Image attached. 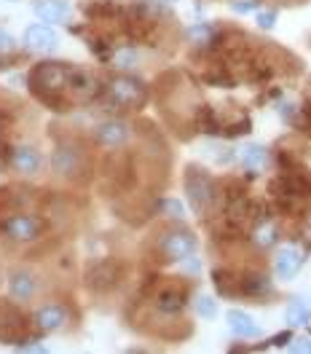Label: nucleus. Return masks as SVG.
<instances>
[{"mask_svg":"<svg viewBox=\"0 0 311 354\" xmlns=\"http://www.w3.org/2000/svg\"><path fill=\"white\" fill-rule=\"evenodd\" d=\"M32 11L38 17V22L44 24H59L70 17V3L67 0H35Z\"/></svg>","mask_w":311,"mask_h":354,"instance_id":"nucleus-12","label":"nucleus"},{"mask_svg":"<svg viewBox=\"0 0 311 354\" xmlns=\"http://www.w3.org/2000/svg\"><path fill=\"white\" fill-rule=\"evenodd\" d=\"M301 268H303V252H301L298 247H282V250L276 252V258H274V274H276L282 282L298 277Z\"/></svg>","mask_w":311,"mask_h":354,"instance_id":"nucleus-10","label":"nucleus"},{"mask_svg":"<svg viewBox=\"0 0 311 354\" xmlns=\"http://www.w3.org/2000/svg\"><path fill=\"white\" fill-rule=\"evenodd\" d=\"M164 209H167V215L175 218V221H182V218H185V209H182V204H180L178 199H167L164 201Z\"/></svg>","mask_w":311,"mask_h":354,"instance_id":"nucleus-24","label":"nucleus"},{"mask_svg":"<svg viewBox=\"0 0 311 354\" xmlns=\"http://www.w3.org/2000/svg\"><path fill=\"white\" fill-rule=\"evenodd\" d=\"M91 137H94V142L100 148L115 151V148H124L132 140V127L126 121H121V118H105L91 129Z\"/></svg>","mask_w":311,"mask_h":354,"instance_id":"nucleus-5","label":"nucleus"},{"mask_svg":"<svg viewBox=\"0 0 311 354\" xmlns=\"http://www.w3.org/2000/svg\"><path fill=\"white\" fill-rule=\"evenodd\" d=\"M158 252L164 258V263H182L188 261L191 255H196V247H199V239L194 231L182 228V225H175V228H167L161 236H158Z\"/></svg>","mask_w":311,"mask_h":354,"instance_id":"nucleus-3","label":"nucleus"},{"mask_svg":"<svg viewBox=\"0 0 311 354\" xmlns=\"http://www.w3.org/2000/svg\"><path fill=\"white\" fill-rule=\"evenodd\" d=\"M290 341H292V335H290L288 330H285V333H276V335L271 338V346H288Z\"/></svg>","mask_w":311,"mask_h":354,"instance_id":"nucleus-28","label":"nucleus"},{"mask_svg":"<svg viewBox=\"0 0 311 354\" xmlns=\"http://www.w3.org/2000/svg\"><path fill=\"white\" fill-rule=\"evenodd\" d=\"M113 282H115V271H113L111 263H97L91 268L89 274V285L94 290H105V288H113Z\"/></svg>","mask_w":311,"mask_h":354,"instance_id":"nucleus-20","label":"nucleus"},{"mask_svg":"<svg viewBox=\"0 0 311 354\" xmlns=\"http://www.w3.org/2000/svg\"><path fill=\"white\" fill-rule=\"evenodd\" d=\"M84 167V151L75 142H59L51 153V172L62 180H73Z\"/></svg>","mask_w":311,"mask_h":354,"instance_id":"nucleus-6","label":"nucleus"},{"mask_svg":"<svg viewBox=\"0 0 311 354\" xmlns=\"http://www.w3.org/2000/svg\"><path fill=\"white\" fill-rule=\"evenodd\" d=\"M0 231H3L11 242L30 244L44 234V223L38 221L35 215H30V212H14V215H8L6 221L0 223Z\"/></svg>","mask_w":311,"mask_h":354,"instance_id":"nucleus-4","label":"nucleus"},{"mask_svg":"<svg viewBox=\"0 0 311 354\" xmlns=\"http://www.w3.org/2000/svg\"><path fill=\"white\" fill-rule=\"evenodd\" d=\"M8 161H11V169L17 172V175H24V177H35L41 169H44V156L41 151L35 148V145H17L11 156H8Z\"/></svg>","mask_w":311,"mask_h":354,"instance_id":"nucleus-8","label":"nucleus"},{"mask_svg":"<svg viewBox=\"0 0 311 354\" xmlns=\"http://www.w3.org/2000/svg\"><path fill=\"white\" fill-rule=\"evenodd\" d=\"M108 100H111L115 108H124V111H137V108H142L145 102H148V86L140 81V78H134L129 73H124V75H113L111 81H108Z\"/></svg>","mask_w":311,"mask_h":354,"instance_id":"nucleus-2","label":"nucleus"},{"mask_svg":"<svg viewBox=\"0 0 311 354\" xmlns=\"http://www.w3.org/2000/svg\"><path fill=\"white\" fill-rule=\"evenodd\" d=\"M22 354H51V352H48L46 346H41V344H32V346H27Z\"/></svg>","mask_w":311,"mask_h":354,"instance_id":"nucleus-29","label":"nucleus"},{"mask_svg":"<svg viewBox=\"0 0 311 354\" xmlns=\"http://www.w3.org/2000/svg\"><path fill=\"white\" fill-rule=\"evenodd\" d=\"M67 322V309L62 304H44L41 309L35 311V325H38V330H59V328H65Z\"/></svg>","mask_w":311,"mask_h":354,"instance_id":"nucleus-13","label":"nucleus"},{"mask_svg":"<svg viewBox=\"0 0 311 354\" xmlns=\"http://www.w3.org/2000/svg\"><path fill=\"white\" fill-rule=\"evenodd\" d=\"M228 354H249V349H245V346H242V349H231Z\"/></svg>","mask_w":311,"mask_h":354,"instance_id":"nucleus-30","label":"nucleus"},{"mask_svg":"<svg viewBox=\"0 0 311 354\" xmlns=\"http://www.w3.org/2000/svg\"><path fill=\"white\" fill-rule=\"evenodd\" d=\"M22 44L27 46L30 51H54V48L59 46V35H57V30H54L51 24L35 22L24 30Z\"/></svg>","mask_w":311,"mask_h":354,"instance_id":"nucleus-9","label":"nucleus"},{"mask_svg":"<svg viewBox=\"0 0 311 354\" xmlns=\"http://www.w3.org/2000/svg\"><path fill=\"white\" fill-rule=\"evenodd\" d=\"M225 319H228V328L231 333L236 335V338H258L261 335V325L242 309H231L225 314Z\"/></svg>","mask_w":311,"mask_h":354,"instance_id":"nucleus-14","label":"nucleus"},{"mask_svg":"<svg viewBox=\"0 0 311 354\" xmlns=\"http://www.w3.org/2000/svg\"><path fill=\"white\" fill-rule=\"evenodd\" d=\"M239 292L242 295H252V298H261L271 292V282H268L266 274H258V271H249L239 279Z\"/></svg>","mask_w":311,"mask_h":354,"instance_id":"nucleus-17","label":"nucleus"},{"mask_svg":"<svg viewBox=\"0 0 311 354\" xmlns=\"http://www.w3.org/2000/svg\"><path fill=\"white\" fill-rule=\"evenodd\" d=\"M158 3H167V6H172V3H178V0H158Z\"/></svg>","mask_w":311,"mask_h":354,"instance_id":"nucleus-31","label":"nucleus"},{"mask_svg":"<svg viewBox=\"0 0 311 354\" xmlns=\"http://www.w3.org/2000/svg\"><path fill=\"white\" fill-rule=\"evenodd\" d=\"M32 81H41V88L59 91L67 86V67L65 65H38Z\"/></svg>","mask_w":311,"mask_h":354,"instance_id":"nucleus-15","label":"nucleus"},{"mask_svg":"<svg viewBox=\"0 0 311 354\" xmlns=\"http://www.w3.org/2000/svg\"><path fill=\"white\" fill-rule=\"evenodd\" d=\"M8 295L17 304H30L38 295V277L30 268H24V266L14 268L8 274Z\"/></svg>","mask_w":311,"mask_h":354,"instance_id":"nucleus-7","label":"nucleus"},{"mask_svg":"<svg viewBox=\"0 0 311 354\" xmlns=\"http://www.w3.org/2000/svg\"><path fill=\"white\" fill-rule=\"evenodd\" d=\"M185 196H188V204L196 215H207L215 207V199H218L215 180L201 167H188L185 169Z\"/></svg>","mask_w":311,"mask_h":354,"instance_id":"nucleus-1","label":"nucleus"},{"mask_svg":"<svg viewBox=\"0 0 311 354\" xmlns=\"http://www.w3.org/2000/svg\"><path fill=\"white\" fill-rule=\"evenodd\" d=\"M285 322H288L290 328H306L311 322V309L309 304H303V301H290L288 309H285Z\"/></svg>","mask_w":311,"mask_h":354,"instance_id":"nucleus-18","label":"nucleus"},{"mask_svg":"<svg viewBox=\"0 0 311 354\" xmlns=\"http://www.w3.org/2000/svg\"><path fill=\"white\" fill-rule=\"evenodd\" d=\"M137 65H140V54H137V48H132V46H121V48H115V54H113V67H115V70L129 73V70H134Z\"/></svg>","mask_w":311,"mask_h":354,"instance_id":"nucleus-21","label":"nucleus"},{"mask_svg":"<svg viewBox=\"0 0 311 354\" xmlns=\"http://www.w3.org/2000/svg\"><path fill=\"white\" fill-rule=\"evenodd\" d=\"M14 51H17V38H14L8 30H0V54L8 57V54H14Z\"/></svg>","mask_w":311,"mask_h":354,"instance_id":"nucleus-23","label":"nucleus"},{"mask_svg":"<svg viewBox=\"0 0 311 354\" xmlns=\"http://www.w3.org/2000/svg\"><path fill=\"white\" fill-rule=\"evenodd\" d=\"M236 158H239L242 169H247V172H252V175H255V172H261V169L266 167L268 151L263 148V145H258V142H247V145L239 148Z\"/></svg>","mask_w":311,"mask_h":354,"instance_id":"nucleus-16","label":"nucleus"},{"mask_svg":"<svg viewBox=\"0 0 311 354\" xmlns=\"http://www.w3.org/2000/svg\"><path fill=\"white\" fill-rule=\"evenodd\" d=\"M276 22V11L274 8H268V11H258V24L263 27V30H271Z\"/></svg>","mask_w":311,"mask_h":354,"instance_id":"nucleus-26","label":"nucleus"},{"mask_svg":"<svg viewBox=\"0 0 311 354\" xmlns=\"http://www.w3.org/2000/svg\"><path fill=\"white\" fill-rule=\"evenodd\" d=\"M276 239H279V228L271 221H263L255 228V234H252V242H255V247H261V250H271L276 244Z\"/></svg>","mask_w":311,"mask_h":354,"instance_id":"nucleus-19","label":"nucleus"},{"mask_svg":"<svg viewBox=\"0 0 311 354\" xmlns=\"http://www.w3.org/2000/svg\"><path fill=\"white\" fill-rule=\"evenodd\" d=\"M290 354H311V338H292Z\"/></svg>","mask_w":311,"mask_h":354,"instance_id":"nucleus-25","label":"nucleus"},{"mask_svg":"<svg viewBox=\"0 0 311 354\" xmlns=\"http://www.w3.org/2000/svg\"><path fill=\"white\" fill-rule=\"evenodd\" d=\"M194 306H196V314H199L201 319H212L218 314V304H215L212 295H196Z\"/></svg>","mask_w":311,"mask_h":354,"instance_id":"nucleus-22","label":"nucleus"},{"mask_svg":"<svg viewBox=\"0 0 311 354\" xmlns=\"http://www.w3.org/2000/svg\"><path fill=\"white\" fill-rule=\"evenodd\" d=\"M258 8V0H236L234 3V11L236 14H249V11H255Z\"/></svg>","mask_w":311,"mask_h":354,"instance_id":"nucleus-27","label":"nucleus"},{"mask_svg":"<svg viewBox=\"0 0 311 354\" xmlns=\"http://www.w3.org/2000/svg\"><path fill=\"white\" fill-rule=\"evenodd\" d=\"M185 304H188V295H185L182 288H164L153 298V309L158 311V314H164V317L180 314V311L185 309Z\"/></svg>","mask_w":311,"mask_h":354,"instance_id":"nucleus-11","label":"nucleus"}]
</instances>
